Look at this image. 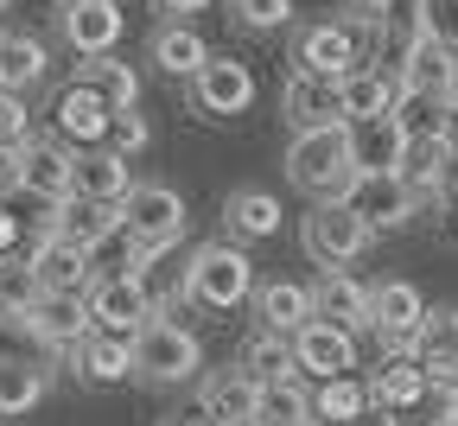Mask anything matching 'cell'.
<instances>
[{
	"mask_svg": "<svg viewBox=\"0 0 458 426\" xmlns=\"http://www.w3.org/2000/svg\"><path fill=\"white\" fill-rule=\"evenodd\" d=\"M286 178L306 198H344L357 185V147H351V121H325V128H293L286 147Z\"/></svg>",
	"mask_w": 458,
	"mask_h": 426,
	"instance_id": "obj_1",
	"label": "cell"
},
{
	"mask_svg": "<svg viewBox=\"0 0 458 426\" xmlns=\"http://www.w3.org/2000/svg\"><path fill=\"white\" fill-rule=\"evenodd\" d=\"M185 299L204 312H236L255 299V268L236 242H204V249L185 261Z\"/></svg>",
	"mask_w": 458,
	"mask_h": 426,
	"instance_id": "obj_2",
	"label": "cell"
},
{
	"mask_svg": "<svg viewBox=\"0 0 458 426\" xmlns=\"http://www.w3.org/2000/svg\"><path fill=\"white\" fill-rule=\"evenodd\" d=\"M198 362H204V344H198L179 319L153 312V319L134 331V376H147V382H191Z\"/></svg>",
	"mask_w": 458,
	"mask_h": 426,
	"instance_id": "obj_3",
	"label": "cell"
},
{
	"mask_svg": "<svg viewBox=\"0 0 458 426\" xmlns=\"http://www.w3.org/2000/svg\"><path fill=\"white\" fill-rule=\"evenodd\" d=\"M306 255L312 261H325V268H351L369 242H376V229L344 204V198H312V210H306Z\"/></svg>",
	"mask_w": 458,
	"mask_h": 426,
	"instance_id": "obj_4",
	"label": "cell"
},
{
	"mask_svg": "<svg viewBox=\"0 0 458 426\" xmlns=\"http://www.w3.org/2000/svg\"><path fill=\"white\" fill-rule=\"evenodd\" d=\"M344 204H351L376 235L382 229H401V223H414V210H420V192L408 185L401 172H357V185L344 192Z\"/></svg>",
	"mask_w": 458,
	"mask_h": 426,
	"instance_id": "obj_5",
	"label": "cell"
},
{
	"mask_svg": "<svg viewBox=\"0 0 458 426\" xmlns=\"http://www.w3.org/2000/svg\"><path fill=\"white\" fill-rule=\"evenodd\" d=\"M153 312H159V306L147 299L140 274L114 268V274H96V280H89V319H96L102 331H122V337H134V331H140Z\"/></svg>",
	"mask_w": 458,
	"mask_h": 426,
	"instance_id": "obj_6",
	"label": "cell"
},
{
	"mask_svg": "<svg viewBox=\"0 0 458 426\" xmlns=\"http://www.w3.org/2000/svg\"><path fill=\"white\" fill-rule=\"evenodd\" d=\"M293 362H300V376H312V382L357 370V331H351V325H331V319L312 312V319L293 331Z\"/></svg>",
	"mask_w": 458,
	"mask_h": 426,
	"instance_id": "obj_7",
	"label": "cell"
},
{
	"mask_svg": "<svg viewBox=\"0 0 458 426\" xmlns=\"http://www.w3.org/2000/svg\"><path fill=\"white\" fill-rule=\"evenodd\" d=\"M89 325H96L89 319V293H71V286H45L26 306V319H20V331H32L38 344H57V350H71Z\"/></svg>",
	"mask_w": 458,
	"mask_h": 426,
	"instance_id": "obj_8",
	"label": "cell"
},
{
	"mask_svg": "<svg viewBox=\"0 0 458 426\" xmlns=\"http://www.w3.org/2000/svg\"><path fill=\"white\" fill-rule=\"evenodd\" d=\"M427 319V299L414 293V280H382L369 286V331L388 350H414V331Z\"/></svg>",
	"mask_w": 458,
	"mask_h": 426,
	"instance_id": "obj_9",
	"label": "cell"
},
{
	"mask_svg": "<svg viewBox=\"0 0 458 426\" xmlns=\"http://www.w3.org/2000/svg\"><path fill=\"white\" fill-rule=\"evenodd\" d=\"M401 89L433 96V102H452L458 96V45H445L439 32H420L414 51L401 57Z\"/></svg>",
	"mask_w": 458,
	"mask_h": 426,
	"instance_id": "obj_10",
	"label": "cell"
},
{
	"mask_svg": "<svg viewBox=\"0 0 458 426\" xmlns=\"http://www.w3.org/2000/svg\"><path fill=\"white\" fill-rule=\"evenodd\" d=\"M134 192L128 178V153H114L108 141L102 147H77L71 153V198H89V204H122Z\"/></svg>",
	"mask_w": 458,
	"mask_h": 426,
	"instance_id": "obj_11",
	"label": "cell"
},
{
	"mask_svg": "<svg viewBox=\"0 0 458 426\" xmlns=\"http://www.w3.org/2000/svg\"><path fill=\"white\" fill-rule=\"evenodd\" d=\"M191 96L204 115H249L255 102V71L236 64V57H204L198 77H191Z\"/></svg>",
	"mask_w": 458,
	"mask_h": 426,
	"instance_id": "obj_12",
	"label": "cell"
},
{
	"mask_svg": "<svg viewBox=\"0 0 458 426\" xmlns=\"http://www.w3.org/2000/svg\"><path fill=\"white\" fill-rule=\"evenodd\" d=\"M57 32H64V45L77 57H96V51H114V38H122V7L114 0H57Z\"/></svg>",
	"mask_w": 458,
	"mask_h": 426,
	"instance_id": "obj_13",
	"label": "cell"
},
{
	"mask_svg": "<svg viewBox=\"0 0 458 426\" xmlns=\"http://www.w3.org/2000/svg\"><path fill=\"white\" fill-rule=\"evenodd\" d=\"M427 395H433V376H427V362H420L414 350H388V356H382V370H376V382H369V401H376V413L420 407Z\"/></svg>",
	"mask_w": 458,
	"mask_h": 426,
	"instance_id": "obj_14",
	"label": "cell"
},
{
	"mask_svg": "<svg viewBox=\"0 0 458 426\" xmlns=\"http://www.w3.org/2000/svg\"><path fill=\"white\" fill-rule=\"evenodd\" d=\"M51 121H57V134H64L71 147H102L108 141V121H114V108H108V96H96L83 77L51 102Z\"/></svg>",
	"mask_w": 458,
	"mask_h": 426,
	"instance_id": "obj_15",
	"label": "cell"
},
{
	"mask_svg": "<svg viewBox=\"0 0 458 426\" xmlns=\"http://www.w3.org/2000/svg\"><path fill=\"white\" fill-rule=\"evenodd\" d=\"M71 370L83 376V382H122V376H134V337H122V331H102V325H89L77 344H71Z\"/></svg>",
	"mask_w": 458,
	"mask_h": 426,
	"instance_id": "obj_16",
	"label": "cell"
},
{
	"mask_svg": "<svg viewBox=\"0 0 458 426\" xmlns=\"http://www.w3.org/2000/svg\"><path fill=\"white\" fill-rule=\"evenodd\" d=\"M280 108H286L293 128H325V121H344V83H337V77H318V71H293V77H286Z\"/></svg>",
	"mask_w": 458,
	"mask_h": 426,
	"instance_id": "obj_17",
	"label": "cell"
},
{
	"mask_svg": "<svg viewBox=\"0 0 458 426\" xmlns=\"http://www.w3.org/2000/svg\"><path fill=\"white\" fill-rule=\"evenodd\" d=\"M32 274H38V286H71V293H83L89 280H96V268H89V249L83 242H71V235H57V229H45L38 242H32Z\"/></svg>",
	"mask_w": 458,
	"mask_h": 426,
	"instance_id": "obj_18",
	"label": "cell"
},
{
	"mask_svg": "<svg viewBox=\"0 0 458 426\" xmlns=\"http://www.w3.org/2000/svg\"><path fill=\"white\" fill-rule=\"evenodd\" d=\"M20 192L45 198V204H64L71 198V153L57 141H20Z\"/></svg>",
	"mask_w": 458,
	"mask_h": 426,
	"instance_id": "obj_19",
	"label": "cell"
},
{
	"mask_svg": "<svg viewBox=\"0 0 458 426\" xmlns=\"http://www.w3.org/2000/svg\"><path fill=\"white\" fill-rule=\"evenodd\" d=\"M255 407H261V382L242 370V362L204 382V420L210 426H255Z\"/></svg>",
	"mask_w": 458,
	"mask_h": 426,
	"instance_id": "obj_20",
	"label": "cell"
},
{
	"mask_svg": "<svg viewBox=\"0 0 458 426\" xmlns=\"http://www.w3.org/2000/svg\"><path fill=\"white\" fill-rule=\"evenodd\" d=\"M452 147H445V134H408V147H401V178L420 192V198H439L445 192V178H452Z\"/></svg>",
	"mask_w": 458,
	"mask_h": 426,
	"instance_id": "obj_21",
	"label": "cell"
},
{
	"mask_svg": "<svg viewBox=\"0 0 458 426\" xmlns=\"http://www.w3.org/2000/svg\"><path fill=\"white\" fill-rule=\"evenodd\" d=\"M351 147H357V172H394L401 147H408V128L388 108V115H369V121H351Z\"/></svg>",
	"mask_w": 458,
	"mask_h": 426,
	"instance_id": "obj_22",
	"label": "cell"
},
{
	"mask_svg": "<svg viewBox=\"0 0 458 426\" xmlns=\"http://www.w3.org/2000/svg\"><path fill=\"white\" fill-rule=\"evenodd\" d=\"M312 312L318 319H331V325H369V286L363 280H351L344 268H325L318 274V286H312Z\"/></svg>",
	"mask_w": 458,
	"mask_h": 426,
	"instance_id": "obj_23",
	"label": "cell"
},
{
	"mask_svg": "<svg viewBox=\"0 0 458 426\" xmlns=\"http://www.w3.org/2000/svg\"><path fill=\"white\" fill-rule=\"evenodd\" d=\"M344 121H369V115H388L394 96H401V77L382 71V64H357V71H344Z\"/></svg>",
	"mask_w": 458,
	"mask_h": 426,
	"instance_id": "obj_24",
	"label": "cell"
},
{
	"mask_svg": "<svg viewBox=\"0 0 458 426\" xmlns=\"http://www.w3.org/2000/svg\"><path fill=\"white\" fill-rule=\"evenodd\" d=\"M414 356L427 362L433 382L452 376V362H458V306H427V319L414 331Z\"/></svg>",
	"mask_w": 458,
	"mask_h": 426,
	"instance_id": "obj_25",
	"label": "cell"
},
{
	"mask_svg": "<svg viewBox=\"0 0 458 426\" xmlns=\"http://www.w3.org/2000/svg\"><path fill=\"white\" fill-rule=\"evenodd\" d=\"M223 229L236 235V242H267L274 229H280V198L274 192H229L223 198Z\"/></svg>",
	"mask_w": 458,
	"mask_h": 426,
	"instance_id": "obj_26",
	"label": "cell"
},
{
	"mask_svg": "<svg viewBox=\"0 0 458 426\" xmlns=\"http://www.w3.org/2000/svg\"><path fill=\"white\" fill-rule=\"evenodd\" d=\"M51 376H45V362L32 356H0V420H20L45 401Z\"/></svg>",
	"mask_w": 458,
	"mask_h": 426,
	"instance_id": "obj_27",
	"label": "cell"
},
{
	"mask_svg": "<svg viewBox=\"0 0 458 426\" xmlns=\"http://www.w3.org/2000/svg\"><path fill=\"white\" fill-rule=\"evenodd\" d=\"M376 401H369V382H357L351 370L344 376H325L318 388H312V420L318 426H351V420H363Z\"/></svg>",
	"mask_w": 458,
	"mask_h": 426,
	"instance_id": "obj_28",
	"label": "cell"
},
{
	"mask_svg": "<svg viewBox=\"0 0 458 426\" xmlns=\"http://www.w3.org/2000/svg\"><path fill=\"white\" fill-rule=\"evenodd\" d=\"M204 57H210V45L198 38V26H191V20H172V26H159V32H153V64H159L165 77H198Z\"/></svg>",
	"mask_w": 458,
	"mask_h": 426,
	"instance_id": "obj_29",
	"label": "cell"
},
{
	"mask_svg": "<svg viewBox=\"0 0 458 426\" xmlns=\"http://www.w3.org/2000/svg\"><path fill=\"white\" fill-rule=\"evenodd\" d=\"M255 312H261L267 331H300V325L312 319V286H300V280H267V286H255Z\"/></svg>",
	"mask_w": 458,
	"mask_h": 426,
	"instance_id": "obj_30",
	"label": "cell"
},
{
	"mask_svg": "<svg viewBox=\"0 0 458 426\" xmlns=\"http://www.w3.org/2000/svg\"><path fill=\"white\" fill-rule=\"evenodd\" d=\"M242 370L255 382H286V376H300V362H293V331H255L249 350H242Z\"/></svg>",
	"mask_w": 458,
	"mask_h": 426,
	"instance_id": "obj_31",
	"label": "cell"
},
{
	"mask_svg": "<svg viewBox=\"0 0 458 426\" xmlns=\"http://www.w3.org/2000/svg\"><path fill=\"white\" fill-rule=\"evenodd\" d=\"M96 96H108V108H134L140 102V77H134V64H122L114 51H96V57H83V71H77Z\"/></svg>",
	"mask_w": 458,
	"mask_h": 426,
	"instance_id": "obj_32",
	"label": "cell"
},
{
	"mask_svg": "<svg viewBox=\"0 0 458 426\" xmlns=\"http://www.w3.org/2000/svg\"><path fill=\"white\" fill-rule=\"evenodd\" d=\"M45 64H51V57H45V45L32 32H7V38H0V89H20L26 96L45 77Z\"/></svg>",
	"mask_w": 458,
	"mask_h": 426,
	"instance_id": "obj_33",
	"label": "cell"
},
{
	"mask_svg": "<svg viewBox=\"0 0 458 426\" xmlns=\"http://www.w3.org/2000/svg\"><path fill=\"white\" fill-rule=\"evenodd\" d=\"M255 426H312V388H300V376H286V382H261Z\"/></svg>",
	"mask_w": 458,
	"mask_h": 426,
	"instance_id": "obj_34",
	"label": "cell"
},
{
	"mask_svg": "<svg viewBox=\"0 0 458 426\" xmlns=\"http://www.w3.org/2000/svg\"><path fill=\"white\" fill-rule=\"evenodd\" d=\"M45 286H38V274H32V261H20L13 249L7 255H0V319H26V306H32V299H38Z\"/></svg>",
	"mask_w": 458,
	"mask_h": 426,
	"instance_id": "obj_35",
	"label": "cell"
},
{
	"mask_svg": "<svg viewBox=\"0 0 458 426\" xmlns=\"http://www.w3.org/2000/svg\"><path fill=\"white\" fill-rule=\"evenodd\" d=\"M229 13H236V26H249V32H280L293 20V0H229Z\"/></svg>",
	"mask_w": 458,
	"mask_h": 426,
	"instance_id": "obj_36",
	"label": "cell"
},
{
	"mask_svg": "<svg viewBox=\"0 0 458 426\" xmlns=\"http://www.w3.org/2000/svg\"><path fill=\"white\" fill-rule=\"evenodd\" d=\"M153 134H147V121L134 115V108H114V121H108V147L114 153H140Z\"/></svg>",
	"mask_w": 458,
	"mask_h": 426,
	"instance_id": "obj_37",
	"label": "cell"
},
{
	"mask_svg": "<svg viewBox=\"0 0 458 426\" xmlns=\"http://www.w3.org/2000/svg\"><path fill=\"white\" fill-rule=\"evenodd\" d=\"M32 134V115H26V96L20 89H0V141L7 147H20Z\"/></svg>",
	"mask_w": 458,
	"mask_h": 426,
	"instance_id": "obj_38",
	"label": "cell"
},
{
	"mask_svg": "<svg viewBox=\"0 0 458 426\" xmlns=\"http://www.w3.org/2000/svg\"><path fill=\"white\" fill-rule=\"evenodd\" d=\"M427 32H439L445 45H458V0H427Z\"/></svg>",
	"mask_w": 458,
	"mask_h": 426,
	"instance_id": "obj_39",
	"label": "cell"
},
{
	"mask_svg": "<svg viewBox=\"0 0 458 426\" xmlns=\"http://www.w3.org/2000/svg\"><path fill=\"white\" fill-rule=\"evenodd\" d=\"M7 192H20V147L0 141V198H7Z\"/></svg>",
	"mask_w": 458,
	"mask_h": 426,
	"instance_id": "obj_40",
	"label": "cell"
},
{
	"mask_svg": "<svg viewBox=\"0 0 458 426\" xmlns=\"http://www.w3.org/2000/svg\"><path fill=\"white\" fill-rule=\"evenodd\" d=\"M7 249H20V217L0 204V255H7Z\"/></svg>",
	"mask_w": 458,
	"mask_h": 426,
	"instance_id": "obj_41",
	"label": "cell"
},
{
	"mask_svg": "<svg viewBox=\"0 0 458 426\" xmlns=\"http://www.w3.org/2000/svg\"><path fill=\"white\" fill-rule=\"evenodd\" d=\"M439 134H445V147L458 153V96L445 102V115H439Z\"/></svg>",
	"mask_w": 458,
	"mask_h": 426,
	"instance_id": "obj_42",
	"label": "cell"
},
{
	"mask_svg": "<svg viewBox=\"0 0 458 426\" xmlns=\"http://www.w3.org/2000/svg\"><path fill=\"white\" fill-rule=\"evenodd\" d=\"M210 0H159V13H179V20H191V13H204Z\"/></svg>",
	"mask_w": 458,
	"mask_h": 426,
	"instance_id": "obj_43",
	"label": "cell"
},
{
	"mask_svg": "<svg viewBox=\"0 0 458 426\" xmlns=\"http://www.w3.org/2000/svg\"><path fill=\"white\" fill-rule=\"evenodd\" d=\"M357 7H363V13H376V7H382V0H357Z\"/></svg>",
	"mask_w": 458,
	"mask_h": 426,
	"instance_id": "obj_44",
	"label": "cell"
},
{
	"mask_svg": "<svg viewBox=\"0 0 458 426\" xmlns=\"http://www.w3.org/2000/svg\"><path fill=\"white\" fill-rule=\"evenodd\" d=\"M172 426H210V420H172Z\"/></svg>",
	"mask_w": 458,
	"mask_h": 426,
	"instance_id": "obj_45",
	"label": "cell"
},
{
	"mask_svg": "<svg viewBox=\"0 0 458 426\" xmlns=\"http://www.w3.org/2000/svg\"><path fill=\"white\" fill-rule=\"evenodd\" d=\"M445 382H458V362H452V376H445Z\"/></svg>",
	"mask_w": 458,
	"mask_h": 426,
	"instance_id": "obj_46",
	"label": "cell"
},
{
	"mask_svg": "<svg viewBox=\"0 0 458 426\" xmlns=\"http://www.w3.org/2000/svg\"><path fill=\"white\" fill-rule=\"evenodd\" d=\"M7 7H13V0H0V13H7Z\"/></svg>",
	"mask_w": 458,
	"mask_h": 426,
	"instance_id": "obj_47",
	"label": "cell"
}]
</instances>
